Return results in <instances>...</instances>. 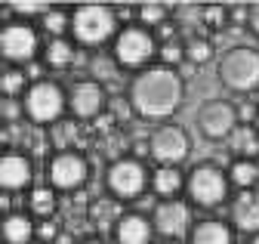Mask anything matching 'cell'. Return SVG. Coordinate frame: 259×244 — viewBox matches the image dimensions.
I'll return each mask as SVG.
<instances>
[{
	"label": "cell",
	"instance_id": "2",
	"mask_svg": "<svg viewBox=\"0 0 259 244\" xmlns=\"http://www.w3.org/2000/svg\"><path fill=\"white\" fill-rule=\"evenodd\" d=\"M71 34L83 47H99L117 37V13L105 4H83L71 13Z\"/></svg>",
	"mask_w": 259,
	"mask_h": 244
},
{
	"label": "cell",
	"instance_id": "16",
	"mask_svg": "<svg viewBox=\"0 0 259 244\" xmlns=\"http://www.w3.org/2000/svg\"><path fill=\"white\" fill-rule=\"evenodd\" d=\"M151 220L142 217V213H120V220L114 226V238L117 244H148L151 241Z\"/></svg>",
	"mask_w": 259,
	"mask_h": 244
},
{
	"label": "cell",
	"instance_id": "9",
	"mask_svg": "<svg viewBox=\"0 0 259 244\" xmlns=\"http://www.w3.org/2000/svg\"><path fill=\"white\" fill-rule=\"evenodd\" d=\"M198 130L207 139H225L238 130V105L225 99H207L198 105Z\"/></svg>",
	"mask_w": 259,
	"mask_h": 244
},
{
	"label": "cell",
	"instance_id": "18",
	"mask_svg": "<svg viewBox=\"0 0 259 244\" xmlns=\"http://www.w3.org/2000/svg\"><path fill=\"white\" fill-rule=\"evenodd\" d=\"M185 176H182V170L179 167H157L154 170V176H151V189L160 195V201H173V198H179V192L185 189Z\"/></svg>",
	"mask_w": 259,
	"mask_h": 244
},
{
	"label": "cell",
	"instance_id": "24",
	"mask_svg": "<svg viewBox=\"0 0 259 244\" xmlns=\"http://www.w3.org/2000/svg\"><path fill=\"white\" fill-rule=\"evenodd\" d=\"M53 210H56V192L53 189H34L31 192V213H34V217H53Z\"/></svg>",
	"mask_w": 259,
	"mask_h": 244
},
{
	"label": "cell",
	"instance_id": "39",
	"mask_svg": "<svg viewBox=\"0 0 259 244\" xmlns=\"http://www.w3.org/2000/svg\"><path fill=\"white\" fill-rule=\"evenodd\" d=\"M253 127H256V130H259V117H256V124H253Z\"/></svg>",
	"mask_w": 259,
	"mask_h": 244
},
{
	"label": "cell",
	"instance_id": "36",
	"mask_svg": "<svg viewBox=\"0 0 259 244\" xmlns=\"http://www.w3.org/2000/svg\"><path fill=\"white\" fill-rule=\"evenodd\" d=\"M80 244H102L99 238H87V241H80Z\"/></svg>",
	"mask_w": 259,
	"mask_h": 244
},
{
	"label": "cell",
	"instance_id": "27",
	"mask_svg": "<svg viewBox=\"0 0 259 244\" xmlns=\"http://www.w3.org/2000/svg\"><path fill=\"white\" fill-rule=\"evenodd\" d=\"M44 28H47L53 37H62V34L71 28V16L65 13V10H50V13L44 16Z\"/></svg>",
	"mask_w": 259,
	"mask_h": 244
},
{
	"label": "cell",
	"instance_id": "1",
	"mask_svg": "<svg viewBox=\"0 0 259 244\" xmlns=\"http://www.w3.org/2000/svg\"><path fill=\"white\" fill-rule=\"evenodd\" d=\"M185 84L176 68L167 65H151L142 68L133 80H130V105H133L142 117H170L182 105Z\"/></svg>",
	"mask_w": 259,
	"mask_h": 244
},
{
	"label": "cell",
	"instance_id": "38",
	"mask_svg": "<svg viewBox=\"0 0 259 244\" xmlns=\"http://www.w3.org/2000/svg\"><path fill=\"white\" fill-rule=\"evenodd\" d=\"M253 102H256V108H259V90H256V93H253Z\"/></svg>",
	"mask_w": 259,
	"mask_h": 244
},
{
	"label": "cell",
	"instance_id": "33",
	"mask_svg": "<svg viewBox=\"0 0 259 244\" xmlns=\"http://www.w3.org/2000/svg\"><path fill=\"white\" fill-rule=\"evenodd\" d=\"M37 235H40V238H44V241H50V238H53V235H56V226H53V220H47V223H44V226H40V229H37Z\"/></svg>",
	"mask_w": 259,
	"mask_h": 244
},
{
	"label": "cell",
	"instance_id": "7",
	"mask_svg": "<svg viewBox=\"0 0 259 244\" xmlns=\"http://www.w3.org/2000/svg\"><path fill=\"white\" fill-rule=\"evenodd\" d=\"M188 133L179 124H160L151 136H148V155L160 164V167H173L182 164L188 158Z\"/></svg>",
	"mask_w": 259,
	"mask_h": 244
},
{
	"label": "cell",
	"instance_id": "32",
	"mask_svg": "<svg viewBox=\"0 0 259 244\" xmlns=\"http://www.w3.org/2000/svg\"><path fill=\"white\" fill-rule=\"evenodd\" d=\"M247 28L259 37V0H256V4H250V25Z\"/></svg>",
	"mask_w": 259,
	"mask_h": 244
},
{
	"label": "cell",
	"instance_id": "35",
	"mask_svg": "<svg viewBox=\"0 0 259 244\" xmlns=\"http://www.w3.org/2000/svg\"><path fill=\"white\" fill-rule=\"evenodd\" d=\"M40 74H44V68H40V65H34V62L28 65V77H34V84L40 80Z\"/></svg>",
	"mask_w": 259,
	"mask_h": 244
},
{
	"label": "cell",
	"instance_id": "22",
	"mask_svg": "<svg viewBox=\"0 0 259 244\" xmlns=\"http://www.w3.org/2000/svg\"><path fill=\"white\" fill-rule=\"evenodd\" d=\"M44 59H47L50 68H68L74 62V47L65 37H53L47 44V50H44Z\"/></svg>",
	"mask_w": 259,
	"mask_h": 244
},
{
	"label": "cell",
	"instance_id": "29",
	"mask_svg": "<svg viewBox=\"0 0 259 244\" xmlns=\"http://www.w3.org/2000/svg\"><path fill=\"white\" fill-rule=\"evenodd\" d=\"M22 87H25V74L16 71V68H7L4 77H0V90H4V96H7V99L19 96V93H22ZM22 96H25V93H22Z\"/></svg>",
	"mask_w": 259,
	"mask_h": 244
},
{
	"label": "cell",
	"instance_id": "5",
	"mask_svg": "<svg viewBox=\"0 0 259 244\" xmlns=\"http://www.w3.org/2000/svg\"><path fill=\"white\" fill-rule=\"evenodd\" d=\"M185 192L198 207H219L229 195V176L216 164H198L185 182Z\"/></svg>",
	"mask_w": 259,
	"mask_h": 244
},
{
	"label": "cell",
	"instance_id": "6",
	"mask_svg": "<svg viewBox=\"0 0 259 244\" xmlns=\"http://www.w3.org/2000/svg\"><path fill=\"white\" fill-rule=\"evenodd\" d=\"M154 56V34L142 25H126L114 37V62L123 68H142Z\"/></svg>",
	"mask_w": 259,
	"mask_h": 244
},
{
	"label": "cell",
	"instance_id": "12",
	"mask_svg": "<svg viewBox=\"0 0 259 244\" xmlns=\"http://www.w3.org/2000/svg\"><path fill=\"white\" fill-rule=\"evenodd\" d=\"M0 53L10 62H28L37 53V34L28 25H7L0 31Z\"/></svg>",
	"mask_w": 259,
	"mask_h": 244
},
{
	"label": "cell",
	"instance_id": "13",
	"mask_svg": "<svg viewBox=\"0 0 259 244\" xmlns=\"http://www.w3.org/2000/svg\"><path fill=\"white\" fill-rule=\"evenodd\" d=\"M102 102H105V93L99 80H77L68 93V108L74 117H96L102 111Z\"/></svg>",
	"mask_w": 259,
	"mask_h": 244
},
{
	"label": "cell",
	"instance_id": "26",
	"mask_svg": "<svg viewBox=\"0 0 259 244\" xmlns=\"http://www.w3.org/2000/svg\"><path fill=\"white\" fill-rule=\"evenodd\" d=\"M139 22H142V28H160L167 22V7L164 4H142L139 7Z\"/></svg>",
	"mask_w": 259,
	"mask_h": 244
},
{
	"label": "cell",
	"instance_id": "34",
	"mask_svg": "<svg viewBox=\"0 0 259 244\" xmlns=\"http://www.w3.org/2000/svg\"><path fill=\"white\" fill-rule=\"evenodd\" d=\"M16 114H19V108H16L13 102H7V99H4V117H7V120H16Z\"/></svg>",
	"mask_w": 259,
	"mask_h": 244
},
{
	"label": "cell",
	"instance_id": "10",
	"mask_svg": "<svg viewBox=\"0 0 259 244\" xmlns=\"http://www.w3.org/2000/svg\"><path fill=\"white\" fill-rule=\"evenodd\" d=\"M53 189L59 192H71V189H80L87 176H90V167H87V158L77 155V151H59V155L50 161V170H47Z\"/></svg>",
	"mask_w": 259,
	"mask_h": 244
},
{
	"label": "cell",
	"instance_id": "4",
	"mask_svg": "<svg viewBox=\"0 0 259 244\" xmlns=\"http://www.w3.org/2000/svg\"><path fill=\"white\" fill-rule=\"evenodd\" d=\"M65 105H68V99H65L62 87L53 84V80L31 84L22 96V111L34 120V124H53V120H59Z\"/></svg>",
	"mask_w": 259,
	"mask_h": 244
},
{
	"label": "cell",
	"instance_id": "15",
	"mask_svg": "<svg viewBox=\"0 0 259 244\" xmlns=\"http://www.w3.org/2000/svg\"><path fill=\"white\" fill-rule=\"evenodd\" d=\"M232 223L235 229L247 232V235H256L259 232V192H238L235 201H232Z\"/></svg>",
	"mask_w": 259,
	"mask_h": 244
},
{
	"label": "cell",
	"instance_id": "3",
	"mask_svg": "<svg viewBox=\"0 0 259 244\" xmlns=\"http://www.w3.org/2000/svg\"><path fill=\"white\" fill-rule=\"evenodd\" d=\"M219 80L235 90V93H250L259 90V53L253 47H232L219 59Z\"/></svg>",
	"mask_w": 259,
	"mask_h": 244
},
{
	"label": "cell",
	"instance_id": "28",
	"mask_svg": "<svg viewBox=\"0 0 259 244\" xmlns=\"http://www.w3.org/2000/svg\"><path fill=\"white\" fill-rule=\"evenodd\" d=\"M7 10L10 13H19V16H47L53 7L44 4V0H10Z\"/></svg>",
	"mask_w": 259,
	"mask_h": 244
},
{
	"label": "cell",
	"instance_id": "11",
	"mask_svg": "<svg viewBox=\"0 0 259 244\" xmlns=\"http://www.w3.org/2000/svg\"><path fill=\"white\" fill-rule=\"evenodd\" d=\"M151 226L157 235H164V238H179L188 232L191 226V210L185 201L173 198V201H160L151 213Z\"/></svg>",
	"mask_w": 259,
	"mask_h": 244
},
{
	"label": "cell",
	"instance_id": "14",
	"mask_svg": "<svg viewBox=\"0 0 259 244\" xmlns=\"http://www.w3.org/2000/svg\"><path fill=\"white\" fill-rule=\"evenodd\" d=\"M31 182V161L19 151H7L0 158V186L4 192H19Z\"/></svg>",
	"mask_w": 259,
	"mask_h": 244
},
{
	"label": "cell",
	"instance_id": "21",
	"mask_svg": "<svg viewBox=\"0 0 259 244\" xmlns=\"http://www.w3.org/2000/svg\"><path fill=\"white\" fill-rule=\"evenodd\" d=\"M256 179H259L256 161H250V158H235V161L229 164V182H232V186H238L241 192H244V189H253Z\"/></svg>",
	"mask_w": 259,
	"mask_h": 244
},
{
	"label": "cell",
	"instance_id": "19",
	"mask_svg": "<svg viewBox=\"0 0 259 244\" xmlns=\"http://www.w3.org/2000/svg\"><path fill=\"white\" fill-rule=\"evenodd\" d=\"M34 235H37V229L31 223V217H25V213H10L4 220V241L7 244H28Z\"/></svg>",
	"mask_w": 259,
	"mask_h": 244
},
{
	"label": "cell",
	"instance_id": "20",
	"mask_svg": "<svg viewBox=\"0 0 259 244\" xmlns=\"http://www.w3.org/2000/svg\"><path fill=\"white\" fill-rule=\"evenodd\" d=\"M229 139H232L229 145L238 158H250V161L259 158V130L256 127H238Z\"/></svg>",
	"mask_w": 259,
	"mask_h": 244
},
{
	"label": "cell",
	"instance_id": "23",
	"mask_svg": "<svg viewBox=\"0 0 259 244\" xmlns=\"http://www.w3.org/2000/svg\"><path fill=\"white\" fill-rule=\"evenodd\" d=\"M213 59V44L207 37H191L185 44V62L188 65H207Z\"/></svg>",
	"mask_w": 259,
	"mask_h": 244
},
{
	"label": "cell",
	"instance_id": "30",
	"mask_svg": "<svg viewBox=\"0 0 259 244\" xmlns=\"http://www.w3.org/2000/svg\"><path fill=\"white\" fill-rule=\"evenodd\" d=\"M201 22H204V28H213V31H219V28L229 22V10L219 7V4H210V7L201 10Z\"/></svg>",
	"mask_w": 259,
	"mask_h": 244
},
{
	"label": "cell",
	"instance_id": "37",
	"mask_svg": "<svg viewBox=\"0 0 259 244\" xmlns=\"http://www.w3.org/2000/svg\"><path fill=\"white\" fill-rule=\"evenodd\" d=\"M250 244H259V232H256V235H250Z\"/></svg>",
	"mask_w": 259,
	"mask_h": 244
},
{
	"label": "cell",
	"instance_id": "25",
	"mask_svg": "<svg viewBox=\"0 0 259 244\" xmlns=\"http://www.w3.org/2000/svg\"><path fill=\"white\" fill-rule=\"evenodd\" d=\"M157 53H160V65H167V68H179L185 62V44L179 40H164Z\"/></svg>",
	"mask_w": 259,
	"mask_h": 244
},
{
	"label": "cell",
	"instance_id": "31",
	"mask_svg": "<svg viewBox=\"0 0 259 244\" xmlns=\"http://www.w3.org/2000/svg\"><path fill=\"white\" fill-rule=\"evenodd\" d=\"M229 22L238 25V28L250 25V7H232V10H229Z\"/></svg>",
	"mask_w": 259,
	"mask_h": 244
},
{
	"label": "cell",
	"instance_id": "8",
	"mask_svg": "<svg viewBox=\"0 0 259 244\" xmlns=\"http://www.w3.org/2000/svg\"><path fill=\"white\" fill-rule=\"evenodd\" d=\"M105 182H108V192H111L117 201H133V198H139V195L145 192L148 176H145L142 161H136V158H117V161L108 167Z\"/></svg>",
	"mask_w": 259,
	"mask_h": 244
},
{
	"label": "cell",
	"instance_id": "17",
	"mask_svg": "<svg viewBox=\"0 0 259 244\" xmlns=\"http://www.w3.org/2000/svg\"><path fill=\"white\" fill-rule=\"evenodd\" d=\"M188 244H235V232L222 220H201L191 226Z\"/></svg>",
	"mask_w": 259,
	"mask_h": 244
}]
</instances>
